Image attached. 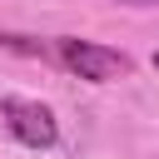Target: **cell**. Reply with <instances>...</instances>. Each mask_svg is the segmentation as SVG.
Wrapping results in <instances>:
<instances>
[{
	"mask_svg": "<svg viewBox=\"0 0 159 159\" xmlns=\"http://www.w3.org/2000/svg\"><path fill=\"white\" fill-rule=\"evenodd\" d=\"M154 70H159V55H154Z\"/></svg>",
	"mask_w": 159,
	"mask_h": 159,
	"instance_id": "4",
	"label": "cell"
},
{
	"mask_svg": "<svg viewBox=\"0 0 159 159\" xmlns=\"http://www.w3.org/2000/svg\"><path fill=\"white\" fill-rule=\"evenodd\" d=\"M0 119H5V129H10L25 149H50V144L60 139V119H55V109L40 104V99L5 94V99H0Z\"/></svg>",
	"mask_w": 159,
	"mask_h": 159,
	"instance_id": "2",
	"label": "cell"
},
{
	"mask_svg": "<svg viewBox=\"0 0 159 159\" xmlns=\"http://www.w3.org/2000/svg\"><path fill=\"white\" fill-rule=\"evenodd\" d=\"M119 5H159V0H119Z\"/></svg>",
	"mask_w": 159,
	"mask_h": 159,
	"instance_id": "3",
	"label": "cell"
},
{
	"mask_svg": "<svg viewBox=\"0 0 159 159\" xmlns=\"http://www.w3.org/2000/svg\"><path fill=\"white\" fill-rule=\"evenodd\" d=\"M50 60L65 65L70 75L89 80V84H114V80L134 75V60L124 50H109V45H94V40H80V35H55L50 40Z\"/></svg>",
	"mask_w": 159,
	"mask_h": 159,
	"instance_id": "1",
	"label": "cell"
}]
</instances>
